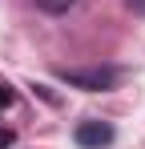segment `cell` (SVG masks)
Wrapping results in <instances>:
<instances>
[{
  "label": "cell",
  "mask_w": 145,
  "mask_h": 149,
  "mask_svg": "<svg viewBox=\"0 0 145 149\" xmlns=\"http://www.w3.org/2000/svg\"><path fill=\"white\" fill-rule=\"evenodd\" d=\"M72 85H85V89H105V85H113L117 73H65Z\"/></svg>",
  "instance_id": "7a4b0ae2"
},
{
  "label": "cell",
  "mask_w": 145,
  "mask_h": 149,
  "mask_svg": "<svg viewBox=\"0 0 145 149\" xmlns=\"http://www.w3.org/2000/svg\"><path fill=\"white\" fill-rule=\"evenodd\" d=\"M12 145V129H4V125H0V149H8Z\"/></svg>",
  "instance_id": "277c9868"
},
{
  "label": "cell",
  "mask_w": 145,
  "mask_h": 149,
  "mask_svg": "<svg viewBox=\"0 0 145 149\" xmlns=\"http://www.w3.org/2000/svg\"><path fill=\"white\" fill-rule=\"evenodd\" d=\"M133 4H137V8H141V12H145V0H133Z\"/></svg>",
  "instance_id": "8992f818"
},
{
  "label": "cell",
  "mask_w": 145,
  "mask_h": 149,
  "mask_svg": "<svg viewBox=\"0 0 145 149\" xmlns=\"http://www.w3.org/2000/svg\"><path fill=\"white\" fill-rule=\"evenodd\" d=\"M4 105H12V89H8V85H0V109H4Z\"/></svg>",
  "instance_id": "5b68a950"
},
{
  "label": "cell",
  "mask_w": 145,
  "mask_h": 149,
  "mask_svg": "<svg viewBox=\"0 0 145 149\" xmlns=\"http://www.w3.org/2000/svg\"><path fill=\"white\" fill-rule=\"evenodd\" d=\"M72 4H77V0H36V8H45V12H65Z\"/></svg>",
  "instance_id": "3957f363"
},
{
  "label": "cell",
  "mask_w": 145,
  "mask_h": 149,
  "mask_svg": "<svg viewBox=\"0 0 145 149\" xmlns=\"http://www.w3.org/2000/svg\"><path fill=\"white\" fill-rule=\"evenodd\" d=\"M109 141H113V125H105V121H85L77 129V145H85V149L109 145Z\"/></svg>",
  "instance_id": "6da1fadb"
}]
</instances>
